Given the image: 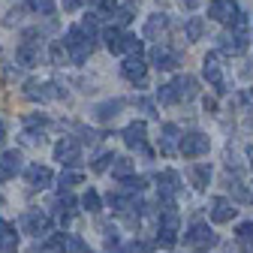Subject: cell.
<instances>
[{
    "label": "cell",
    "instance_id": "cell-34",
    "mask_svg": "<svg viewBox=\"0 0 253 253\" xmlns=\"http://www.w3.org/2000/svg\"><path fill=\"white\" fill-rule=\"evenodd\" d=\"M133 12H136V6H133V3H130V6H124V9H115V12H112V15H115V27H124V24H130Z\"/></svg>",
    "mask_w": 253,
    "mask_h": 253
},
{
    "label": "cell",
    "instance_id": "cell-7",
    "mask_svg": "<svg viewBox=\"0 0 253 253\" xmlns=\"http://www.w3.org/2000/svg\"><path fill=\"white\" fill-rule=\"evenodd\" d=\"M208 15L214 18V21H220V24H235L238 21V15H241V9H238V3L235 0H211L208 3Z\"/></svg>",
    "mask_w": 253,
    "mask_h": 253
},
{
    "label": "cell",
    "instance_id": "cell-25",
    "mask_svg": "<svg viewBox=\"0 0 253 253\" xmlns=\"http://www.w3.org/2000/svg\"><path fill=\"white\" fill-rule=\"evenodd\" d=\"M124 109V100H112V103H100L97 109H93V118L97 121H112L118 112Z\"/></svg>",
    "mask_w": 253,
    "mask_h": 253
},
{
    "label": "cell",
    "instance_id": "cell-23",
    "mask_svg": "<svg viewBox=\"0 0 253 253\" xmlns=\"http://www.w3.org/2000/svg\"><path fill=\"white\" fill-rule=\"evenodd\" d=\"M103 40H106V48L112 54H121L124 51V30L121 27H109L106 34H103Z\"/></svg>",
    "mask_w": 253,
    "mask_h": 253
},
{
    "label": "cell",
    "instance_id": "cell-38",
    "mask_svg": "<svg viewBox=\"0 0 253 253\" xmlns=\"http://www.w3.org/2000/svg\"><path fill=\"white\" fill-rule=\"evenodd\" d=\"M124 51H142V40H136L133 34H124Z\"/></svg>",
    "mask_w": 253,
    "mask_h": 253
},
{
    "label": "cell",
    "instance_id": "cell-19",
    "mask_svg": "<svg viewBox=\"0 0 253 253\" xmlns=\"http://www.w3.org/2000/svg\"><path fill=\"white\" fill-rule=\"evenodd\" d=\"M175 90H178V100H193L196 93H199V82L193 76H178L175 82Z\"/></svg>",
    "mask_w": 253,
    "mask_h": 253
},
{
    "label": "cell",
    "instance_id": "cell-32",
    "mask_svg": "<svg viewBox=\"0 0 253 253\" xmlns=\"http://www.w3.org/2000/svg\"><path fill=\"white\" fill-rule=\"evenodd\" d=\"M27 6L40 15H54V0H27Z\"/></svg>",
    "mask_w": 253,
    "mask_h": 253
},
{
    "label": "cell",
    "instance_id": "cell-35",
    "mask_svg": "<svg viewBox=\"0 0 253 253\" xmlns=\"http://www.w3.org/2000/svg\"><path fill=\"white\" fill-rule=\"evenodd\" d=\"M57 184H60V190H73L76 184H82V175H79V172H63Z\"/></svg>",
    "mask_w": 253,
    "mask_h": 253
},
{
    "label": "cell",
    "instance_id": "cell-9",
    "mask_svg": "<svg viewBox=\"0 0 253 253\" xmlns=\"http://www.w3.org/2000/svg\"><path fill=\"white\" fill-rule=\"evenodd\" d=\"M124 79L126 82H133V84H145V76H148V63L142 57V51H130V57L124 60V67H121Z\"/></svg>",
    "mask_w": 253,
    "mask_h": 253
},
{
    "label": "cell",
    "instance_id": "cell-42",
    "mask_svg": "<svg viewBox=\"0 0 253 253\" xmlns=\"http://www.w3.org/2000/svg\"><path fill=\"white\" fill-rule=\"evenodd\" d=\"M136 106H139L142 112H148V115H157V106H154V100H148V97H139Z\"/></svg>",
    "mask_w": 253,
    "mask_h": 253
},
{
    "label": "cell",
    "instance_id": "cell-47",
    "mask_svg": "<svg viewBox=\"0 0 253 253\" xmlns=\"http://www.w3.org/2000/svg\"><path fill=\"white\" fill-rule=\"evenodd\" d=\"M106 253H133V244H130V247H115V250H112V247H109V250H106Z\"/></svg>",
    "mask_w": 253,
    "mask_h": 253
},
{
    "label": "cell",
    "instance_id": "cell-43",
    "mask_svg": "<svg viewBox=\"0 0 253 253\" xmlns=\"http://www.w3.org/2000/svg\"><path fill=\"white\" fill-rule=\"evenodd\" d=\"M24 124H27V126H45L48 118H45V115H30V118H24Z\"/></svg>",
    "mask_w": 253,
    "mask_h": 253
},
{
    "label": "cell",
    "instance_id": "cell-17",
    "mask_svg": "<svg viewBox=\"0 0 253 253\" xmlns=\"http://www.w3.org/2000/svg\"><path fill=\"white\" fill-rule=\"evenodd\" d=\"M21 172V151H3L0 154V175L12 178Z\"/></svg>",
    "mask_w": 253,
    "mask_h": 253
},
{
    "label": "cell",
    "instance_id": "cell-14",
    "mask_svg": "<svg viewBox=\"0 0 253 253\" xmlns=\"http://www.w3.org/2000/svg\"><path fill=\"white\" fill-rule=\"evenodd\" d=\"M24 178H27V184L34 187V190H45V187H48V184L54 181L51 169H48V166H40V163L27 166V169H24Z\"/></svg>",
    "mask_w": 253,
    "mask_h": 253
},
{
    "label": "cell",
    "instance_id": "cell-13",
    "mask_svg": "<svg viewBox=\"0 0 253 253\" xmlns=\"http://www.w3.org/2000/svg\"><path fill=\"white\" fill-rule=\"evenodd\" d=\"M157 187H160V202H172V196L181 190V178H178V172H172V169L160 172V175H157Z\"/></svg>",
    "mask_w": 253,
    "mask_h": 253
},
{
    "label": "cell",
    "instance_id": "cell-18",
    "mask_svg": "<svg viewBox=\"0 0 253 253\" xmlns=\"http://www.w3.org/2000/svg\"><path fill=\"white\" fill-rule=\"evenodd\" d=\"M181 142V130L175 124H163V133H160V151L163 154H175Z\"/></svg>",
    "mask_w": 253,
    "mask_h": 253
},
{
    "label": "cell",
    "instance_id": "cell-48",
    "mask_svg": "<svg viewBox=\"0 0 253 253\" xmlns=\"http://www.w3.org/2000/svg\"><path fill=\"white\" fill-rule=\"evenodd\" d=\"M6 139V124H3V118H0V142Z\"/></svg>",
    "mask_w": 253,
    "mask_h": 253
},
{
    "label": "cell",
    "instance_id": "cell-33",
    "mask_svg": "<svg viewBox=\"0 0 253 253\" xmlns=\"http://www.w3.org/2000/svg\"><path fill=\"white\" fill-rule=\"evenodd\" d=\"M202 30H205V27H202V18H190V21H187V40H190V42L202 40Z\"/></svg>",
    "mask_w": 253,
    "mask_h": 253
},
{
    "label": "cell",
    "instance_id": "cell-50",
    "mask_svg": "<svg viewBox=\"0 0 253 253\" xmlns=\"http://www.w3.org/2000/svg\"><path fill=\"white\" fill-rule=\"evenodd\" d=\"M247 157H250V163H253V148H247Z\"/></svg>",
    "mask_w": 253,
    "mask_h": 253
},
{
    "label": "cell",
    "instance_id": "cell-8",
    "mask_svg": "<svg viewBox=\"0 0 253 253\" xmlns=\"http://www.w3.org/2000/svg\"><path fill=\"white\" fill-rule=\"evenodd\" d=\"M54 160L60 166H79L82 163V145L76 139H67L63 136L57 145H54Z\"/></svg>",
    "mask_w": 253,
    "mask_h": 253
},
{
    "label": "cell",
    "instance_id": "cell-49",
    "mask_svg": "<svg viewBox=\"0 0 253 253\" xmlns=\"http://www.w3.org/2000/svg\"><path fill=\"white\" fill-rule=\"evenodd\" d=\"M184 6H187V9H196V6H199V0H184Z\"/></svg>",
    "mask_w": 253,
    "mask_h": 253
},
{
    "label": "cell",
    "instance_id": "cell-24",
    "mask_svg": "<svg viewBox=\"0 0 253 253\" xmlns=\"http://www.w3.org/2000/svg\"><path fill=\"white\" fill-rule=\"evenodd\" d=\"M133 160H126V157H115L112 160V178L115 181H124V178H130L133 175Z\"/></svg>",
    "mask_w": 253,
    "mask_h": 253
},
{
    "label": "cell",
    "instance_id": "cell-11",
    "mask_svg": "<svg viewBox=\"0 0 253 253\" xmlns=\"http://www.w3.org/2000/svg\"><path fill=\"white\" fill-rule=\"evenodd\" d=\"M202 73H205V79L217 87V93H226V82H223V70H220V54H205V60H202Z\"/></svg>",
    "mask_w": 253,
    "mask_h": 253
},
{
    "label": "cell",
    "instance_id": "cell-45",
    "mask_svg": "<svg viewBox=\"0 0 253 253\" xmlns=\"http://www.w3.org/2000/svg\"><path fill=\"white\" fill-rule=\"evenodd\" d=\"M97 3H100L106 12H115V9H118V3H115V0H97Z\"/></svg>",
    "mask_w": 253,
    "mask_h": 253
},
{
    "label": "cell",
    "instance_id": "cell-10",
    "mask_svg": "<svg viewBox=\"0 0 253 253\" xmlns=\"http://www.w3.org/2000/svg\"><path fill=\"white\" fill-rule=\"evenodd\" d=\"M145 133H148L145 121H133V124H126V130H124L121 136H124V145H126V148H136V151H142L145 157H151V151L145 148Z\"/></svg>",
    "mask_w": 253,
    "mask_h": 253
},
{
    "label": "cell",
    "instance_id": "cell-46",
    "mask_svg": "<svg viewBox=\"0 0 253 253\" xmlns=\"http://www.w3.org/2000/svg\"><path fill=\"white\" fill-rule=\"evenodd\" d=\"M84 0H63V9H79Z\"/></svg>",
    "mask_w": 253,
    "mask_h": 253
},
{
    "label": "cell",
    "instance_id": "cell-22",
    "mask_svg": "<svg viewBox=\"0 0 253 253\" xmlns=\"http://www.w3.org/2000/svg\"><path fill=\"white\" fill-rule=\"evenodd\" d=\"M0 247L6 253H15V247H18V232H15L12 223H6V220H0Z\"/></svg>",
    "mask_w": 253,
    "mask_h": 253
},
{
    "label": "cell",
    "instance_id": "cell-3",
    "mask_svg": "<svg viewBox=\"0 0 253 253\" xmlns=\"http://www.w3.org/2000/svg\"><path fill=\"white\" fill-rule=\"evenodd\" d=\"M220 48L229 51V54H244L247 51V21H244V15H238V21L232 24V34L220 37Z\"/></svg>",
    "mask_w": 253,
    "mask_h": 253
},
{
    "label": "cell",
    "instance_id": "cell-1",
    "mask_svg": "<svg viewBox=\"0 0 253 253\" xmlns=\"http://www.w3.org/2000/svg\"><path fill=\"white\" fill-rule=\"evenodd\" d=\"M178 232H181V220H178V211H175V205H163L160 223H157V241H160L163 247H175V241H178Z\"/></svg>",
    "mask_w": 253,
    "mask_h": 253
},
{
    "label": "cell",
    "instance_id": "cell-44",
    "mask_svg": "<svg viewBox=\"0 0 253 253\" xmlns=\"http://www.w3.org/2000/svg\"><path fill=\"white\" fill-rule=\"evenodd\" d=\"M51 63H63V42L51 45Z\"/></svg>",
    "mask_w": 253,
    "mask_h": 253
},
{
    "label": "cell",
    "instance_id": "cell-20",
    "mask_svg": "<svg viewBox=\"0 0 253 253\" xmlns=\"http://www.w3.org/2000/svg\"><path fill=\"white\" fill-rule=\"evenodd\" d=\"M109 208L118 211V214H130L133 208H139V202L130 193H109Z\"/></svg>",
    "mask_w": 253,
    "mask_h": 253
},
{
    "label": "cell",
    "instance_id": "cell-36",
    "mask_svg": "<svg viewBox=\"0 0 253 253\" xmlns=\"http://www.w3.org/2000/svg\"><path fill=\"white\" fill-rule=\"evenodd\" d=\"M67 250H73V253H90V247L79 235H67Z\"/></svg>",
    "mask_w": 253,
    "mask_h": 253
},
{
    "label": "cell",
    "instance_id": "cell-30",
    "mask_svg": "<svg viewBox=\"0 0 253 253\" xmlns=\"http://www.w3.org/2000/svg\"><path fill=\"white\" fill-rule=\"evenodd\" d=\"M79 27H82V34H84L87 40H97V37H100V24H97V15H87V18H84Z\"/></svg>",
    "mask_w": 253,
    "mask_h": 253
},
{
    "label": "cell",
    "instance_id": "cell-41",
    "mask_svg": "<svg viewBox=\"0 0 253 253\" xmlns=\"http://www.w3.org/2000/svg\"><path fill=\"white\" fill-rule=\"evenodd\" d=\"M238 238L241 241H253V220H247V223L238 226Z\"/></svg>",
    "mask_w": 253,
    "mask_h": 253
},
{
    "label": "cell",
    "instance_id": "cell-16",
    "mask_svg": "<svg viewBox=\"0 0 253 253\" xmlns=\"http://www.w3.org/2000/svg\"><path fill=\"white\" fill-rule=\"evenodd\" d=\"M151 63H154L157 70H175V67H178V54L169 51L166 45H157V48L151 51Z\"/></svg>",
    "mask_w": 253,
    "mask_h": 253
},
{
    "label": "cell",
    "instance_id": "cell-39",
    "mask_svg": "<svg viewBox=\"0 0 253 253\" xmlns=\"http://www.w3.org/2000/svg\"><path fill=\"white\" fill-rule=\"evenodd\" d=\"M42 142H45L42 133H37V130H24V145H42Z\"/></svg>",
    "mask_w": 253,
    "mask_h": 253
},
{
    "label": "cell",
    "instance_id": "cell-2",
    "mask_svg": "<svg viewBox=\"0 0 253 253\" xmlns=\"http://www.w3.org/2000/svg\"><path fill=\"white\" fill-rule=\"evenodd\" d=\"M63 48L70 51V60L76 63V67H82V63L90 57V40L82 34V27H70L67 30V37H63Z\"/></svg>",
    "mask_w": 253,
    "mask_h": 253
},
{
    "label": "cell",
    "instance_id": "cell-29",
    "mask_svg": "<svg viewBox=\"0 0 253 253\" xmlns=\"http://www.w3.org/2000/svg\"><path fill=\"white\" fill-rule=\"evenodd\" d=\"M157 97H160V103H166V106H175L178 103V90H175V84H160L157 87Z\"/></svg>",
    "mask_w": 253,
    "mask_h": 253
},
{
    "label": "cell",
    "instance_id": "cell-5",
    "mask_svg": "<svg viewBox=\"0 0 253 253\" xmlns=\"http://www.w3.org/2000/svg\"><path fill=\"white\" fill-rule=\"evenodd\" d=\"M21 229L27 232V235H45L48 229H51V220H48V214L45 211H40V208H30V211H24L21 214Z\"/></svg>",
    "mask_w": 253,
    "mask_h": 253
},
{
    "label": "cell",
    "instance_id": "cell-21",
    "mask_svg": "<svg viewBox=\"0 0 253 253\" xmlns=\"http://www.w3.org/2000/svg\"><path fill=\"white\" fill-rule=\"evenodd\" d=\"M57 220H60V226H67L70 223V217L76 214V199L70 196V190H63V193H60V199H57Z\"/></svg>",
    "mask_w": 253,
    "mask_h": 253
},
{
    "label": "cell",
    "instance_id": "cell-37",
    "mask_svg": "<svg viewBox=\"0 0 253 253\" xmlns=\"http://www.w3.org/2000/svg\"><path fill=\"white\" fill-rule=\"evenodd\" d=\"M112 160H115V154H112V151L100 154V157H97V163H93V172H106V169L112 166Z\"/></svg>",
    "mask_w": 253,
    "mask_h": 253
},
{
    "label": "cell",
    "instance_id": "cell-26",
    "mask_svg": "<svg viewBox=\"0 0 253 253\" xmlns=\"http://www.w3.org/2000/svg\"><path fill=\"white\" fill-rule=\"evenodd\" d=\"M163 30H166V15L157 12V15H151L148 24H145V37H148V40H157V37L163 34Z\"/></svg>",
    "mask_w": 253,
    "mask_h": 253
},
{
    "label": "cell",
    "instance_id": "cell-51",
    "mask_svg": "<svg viewBox=\"0 0 253 253\" xmlns=\"http://www.w3.org/2000/svg\"><path fill=\"white\" fill-rule=\"evenodd\" d=\"M0 205H3V196H0Z\"/></svg>",
    "mask_w": 253,
    "mask_h": 253
},
{
    "label": "cell",
    "instance_id": "cell-4",
    "mask_svg": "<svg viewBox=\"0 0 253 253\" xmlns=\"http://www.w3.org/2000/svg\"><path fill=\"white\" fill-rule=\"evenodd\" d=\"M24 93H27V100H34V103H51V100L63 97V87L54 84V82H30L24 87Z\"/></svg>",
    "mask_w": 253,
    "mask_h": 253
},
{
    "label": "cell",
    "instance_id": "cell-6",
    "mask_svg": "<svg viewBox=\"0 0 253 253\" xmlns=\"http://www.w3.org/2000/svg\"><path fill=\"white\" fill-rule=\"evenodd\" d=\"M208 148H211V142H208L205 133H184L181 142H178V151L184 157H190V160H196V157L208 154Z\"/></svg>",
    "mask_w": 253,
    "mask_h": 253
},
{
    "label": "cell",
    "instance_id": "cell-28",
    "mask_svg": "<svg viewBox=\"0 0 253 253\" xmlns=\"http://www.w3.org/2000/svg\"><path fill=\"white\" fill-rule=\"evenodd\" d=\"M208 178H211V166H193V169H190V181H193L196 190H205Z\"/></svg>",
    "mask_w": 253,
    "mask_h": 253
},
{
    "label": "cell",
    "instance_id": "cell-15",
    "mask_svg": "<svg viewBox=\"0 0 253 253\" xmlns=\"http://www.w3.org/2000/svg\"><path fill=\"white\" fill-rule=\"evenodd\" d=\"M235 202H229V199H223V196H214L211 199V220L214 223H229V220L235 217Z\"/></svg>",
    "mask_w": 253,
    "mask_h": 253
},
{
    "label": "cell",
    "instance_id": "cell-12",
    "mask_svg": "<svg viewBox=\"0 0 253 253\" xmlns=\"http://www.w3.org/2000/svg\"><path fill=\"white\" fill-rule=\"evenodd\" d=\"M184 241L193 244V247H211V244H217V235L211 232L208 223H193V226H190V232L184 235Z\"/></svg>",
    "mask_w": 253,
    "mask_h": 253
},
{
    "label": "cell",
    "instance_id": "cell-27",
    "mask_svg": "<svg viewBox=\"0 0 253 253\" xmlns=\"http://www.w3.org/2000/svg\"><path fill=\"white\" fill-rule=\"evenodd\" d=\"M45 253H67V232H51L45 238Z\"/></svg>",
    "mask_w": 253,
    "mask_h": 253
},
{
    "label": "cell",
    "instance_id": "cell-40",
    "mask_svg": "<svg viewBox=\"0 0 253 253\" xmlns=\"http://www.w3.org/2000/svg\"><path fill=\"white\" fill-rule=\"evenodd\" d=\"M121 184H124L126 190H142V187H145V178H139V175H130V178H124Z\"/></svg>",
    "mask_w": 253,
    "mask_h": 253
},
{
    "label": "cell",
    "instance_id": "cell-31",
    "mask_svg": "<svg viewBox=\"0 0 253 253\" xmlns=\"http://www.w3.org/2000/svg\"><path fill=\"white\" fill-rule=\"evenodd\" d=\"M82 205H84L90 214H97V211L103 208V202H100V193H97V190H87V193L82 196Z\"/></svg>",
    "mask_w": 253,
    "mask_h": 253
}]
</instances>
